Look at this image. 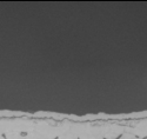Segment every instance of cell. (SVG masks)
<instances>
[{"instance_id": "277c9868", "label": "cell", "mask_w": 147, "mask_h": 139, "mask_svg": "<svg viewBox=\"0 0 147 139\" xmlns=\"http://www.w3.org/2000/svg\"><path fill=\"white\" fill-rule=\"evenodd\" d=\"M128 127H129V131L133 132L139 139L147 138V119L131 123V126H128Z\"/></svg>"}, {"instance_id": "ba28073f", "label": "cell", "mask_w": 147, "mask_h": 139, "mask_svg": "<svg viewBox=\"0 0 147 139\" xmlns=\"http://www.w3.org/2000/svg\"><path fill=\"white\" fill-rule=\"evenodd\" d=\"M0 139H6V138L4 137V134H0Z\"/></svg>"}, {"instance_id": "6da1fadb", "label": "cell", "mask_w": 147, "mask_h": 139, "mask_svg": "<svg viewBox=\"0 0 147 139\" xmlns=\"http://www.w3.org/2000/svg\"><path fill=\"white\" fill-rule=\"evenodd\" d=\"M59 125L58 139H94L91 131V124L63 121Z\"/></svg>"}, {"instance_id": "5b68a950", "label": "cell", "mask_w": 147, "mask_h": 139, "mask_svg": "<svg viewBox=\"0 0 147 139\" xmlns=\"http://www.w3.org/2000/svg\"><path fill=\"white\" fill-rule=\"evenodd\" d=\"M27 134V138L28 139H52V138H50V137H47V136H45V134H42V133H40V132H38V131H31V132H28V133H26Z\"/></svg>"}, {"instance_id": "52a82bcc", "label": "cell", "mask_w": 147, "mask_h": 139, "mask_svg": "<svg viewBox=\"0 0 147 139\" xmlns=\"http://www.w3.org/2000/svg\"><path fill=\"white\" fill-rule=\"evenodd\" d=\"M119 139H139V138H138L136 134H134L133 132H131V131H129V127L127 126V131H126L124 134H121Z\"/></svg>"}, {"instance_id": "7a4b0ae2", "label": "cell", "mask_w": 147, "mask_h": 139, "mask_svg": "<svg viewBox=\"0 0 147 139\" xmlns=\"http://www.w3.org/2000/svg\"><path fill=\"white\" fill-rule=\"evenodd\" d=\"M38 120L33 119H0V134L7 133H28L34 131Z\"/></svg>"}, {"instance_id": "3957f363", "label": "cell", "mask_w": 147, "mask_h": 139, "mask_svg": "<svg viewBox=\"0 0 147 139\" xmlns=\"http://www.w3.org/2000/svg\"><path fill=\"white\" fill-rule=\"evenodd\" d=\"M91 131L94 139H119L121 134H124L127 131V126L113 123H105L100 125H91Z\"/></svg>"}, {"instance_id": "9c48e42d", "label": "cell", "mask_w": 147, "mask_h": 139, "mask_svg": "<svg viewBox=\"0 0 147 139\" xmlns=\"http://www.w3.org/2000/svg\"><path fill=\"white\" fill-rule=\"evenodd\" d=\"M98 139H105V138H98Z\"/></svg>"}, {"instance_id": "8992f818", "label": "cell", "mask_w": 147, "mask_h": 139, "mask_svg": "<svg viewBox=\"0 0 147 139\" xmlns=\"http://www.w3.org/2000/svg\"><path fill=\"white\" fill-rule=\"evenodd\" d=\"M6 139H28L26 133H7L5 134Z\"/></svg>"}]
</instances>
